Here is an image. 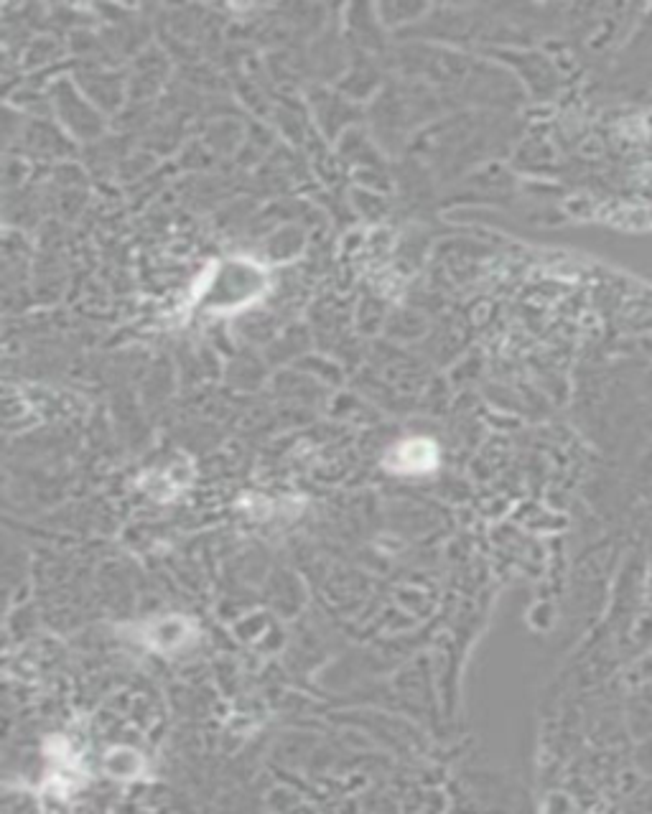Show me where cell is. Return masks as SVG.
<instances>
[{
    "mask_svg": "<svg viewBox=\"0 0 652 814\" xmlns=\"http://www.w3.org/2000/svg\"><path fill=\"white\" fill-rule=\"evenodd\" d=\"M49 756L54 761V766H51V776L46 787H51L62 797V794L72 792L74 787L82 784V769H79L74 753L69 751L67 741H62V738L49 741Z\"/></svg>",
    "mask_w": 652,
    "mask_h": 814,
    "instance_id": "6da1fadb",
    "label": "cell"
},
{
    "mask_svg": "<svg viewBox=\"0 0 652 814\" xmlns=\"http://www.w3.org/2000/svg\"><path fill=\"white\" fill-rule=\"evenodd\" d=\"M439 461V453H436V446L431 441H423V438H416V441L400 443L395 446V451L388 456V466L393 471H408V474H418V471H431Z\"/></svg>",
    "mask_w": 652,
    "mask_h": 814,
    "instance_id": "7a4b0ae2",
    "label": "cell"
},
{
    "mask_svg": "<svg viewBox=\"0 0 652 814\" xmlns=\"http://www.w3.org/2000/svg\"><path fill=\"white\" fill-rule=\"evenodd\" d=\"M143 639H146L156 652H176V649L186 647V644L192 642L194 631L189 629V624H186L184 619H163L156 621L153 626H148Z\"/></svg>",
    "mask_w": 652,
    "mask_h": 814,
    "instance_id": "3957f363",
    "label": "cell"
},
{
    "mask_svg": "<svg viewBox=\"0 0 652 814\" xmlns=\"http://www.w3.org/2000/svg\"><path fill=\"white\" fill-rule=\"evenodd\" d=\"M105 764L110 774L125 776V779H135V776L143 771L141 756L135 751H128V748H115V751H110Z\"/></svg>",
    "mask_w": 652,
    "mask_h": 814,
    "instance_id": "277c9868",
    "label": "cell"
}]
</instances>
